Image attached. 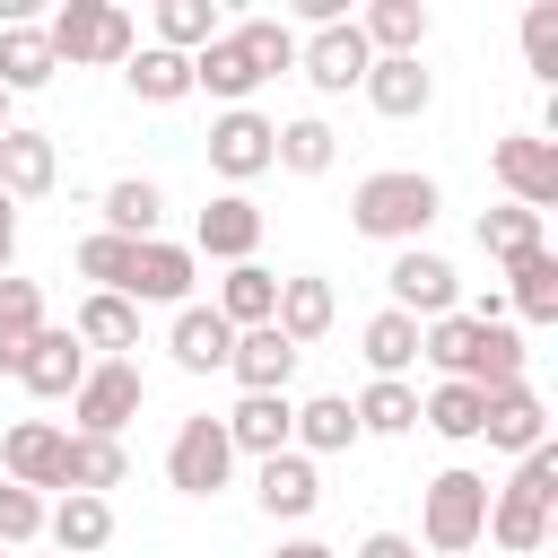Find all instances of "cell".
I'll use <instances>...</instances> for the list:
<instances>
[{
  "instance_id": "cell-1",
  "label": "cell",
  "mask_w": 558,
  "mask_h": 558,
  "mask_svg": "<svg viewBox=\"0 0 558 558\" xmlns=\"http://www.w3.org/2000/svg\"><path fill=\"white\" fill-rule=\"evenodd\" d=\"M436 209H445V192H436V174H418V166H375V174H357V192H349V227L366 235V244H427V227H436Z\"/></svg>"
},
{
  "instance_id": "cell-2",
  "label": "cell",
  "mask_w": 558,
  "mask_h": 558,
  "mask_svg": "<svg viewBox=\"0 0 558 558\" xmlns=\"http://www.w3.org/2000/svg\"><path fill=\"white\" fill-rule=\"evenodd\" d=\"M44 44H52V61L61 70H122L131 52H140V17L122 9V0H61L52 17H44Z\"/></svg>"
},
{
  "instance_id": "cell-3",
  "label": "cell",
  "mask_w": 558,
  "mask_h": 558,
  "mask_svg": "<svg viewBox=\"0 0 558 558\" xmlns=\"http://www.w3.org/2000/svg\"><path fill=\"white\" fill-rule=\"evenodd\" d=\"M488 471H471V462H445L427 488H418V541L436 549V558H462V549H480V523H488Z\"/></svg>"
},
{
  "instance_id": "cell-4",
  "label": "cell",
  "mask_w": 558,
  "mask_h": 558,
  "mask_svg": "<svg viewBox=\"0 0 558 558\" xmlns=\"http://www.w3.org/2000/svg\"><path fill=\"white\" fill-rule=\"evenodd\" d=\"M140 401H148V375H140V357H87V375H78V392H70V436H122L131 418H140Z\"/></svg>"
},
{
  "instance_id": "cell-5",
  "label": "cell",
  "mask_w": 558,
  "mask_h": 558,
  "mask_svg": "<svg viewBox=\"0 0 558 558\" xmlns=\"http://www.w3.org/2000/svg\"><path fill=\"white\" fill-rule=\"evenodd\" d=\"M384 305L410 314V323H436V314L462 305V270H453L436 244H401V253L384 262Z\"/></svg>"
},
{
  "instance_id": "cell-6",
  "label": "cell",
  "mask_w": 558,
  "mask_h": 558,
  "mask_svg": "<svg viewBox=\"0 0 558 558\" xmlns=\"http://www.w3.org/2000/svg\"><path fill=\"white\" fill-rule=\"evenodd\" d=\"M166 480H174V497H218V488L235 480V445H227L218 410L174 418V436H166Z\"/></svg>"
},
{
  "instance_id": "cell-7",
  "label": "cell",
  "mask_w": 558,
  "mask_h": 558,
  "mask_svg": "<svg viewBox=\"0 0 558 558\" xmlns=\"http://www.w3.org/2000/svg\"><path fill=\"white\" fill-rule=\"evenodd\" d=\"M270 140H279V122L270 113H253V105H235V113H209V174L227 183V192H244L253 174H270Z\"/></svg>"
},
{
  "instance_id": "cell-8",
  "label": "cell",
  "mask_w": 558,
  "mask_h": 558,
  "mask_svg": "<svg viewBox=\"0 0 558 558\" xmlns=\"http://www.w3.org/2000/svg\"><path fill=\"white\" fill-rule=\"evenodd\" d=\"M488 174L506 183L514 209H558V140L549 131H506L488 148Z\"/></svg>"
},
{
  "instance_id": "cell-9",
  "label": "cell",
  "mask_w": 558,
  "mask_h": 558,
  "mask_svg": "<svg viewBox=\"0 0 558 558\" xmlns=\"http://www.w3.org/2000/svg\"><path fill=\"white\" fill-rule=\"evenodd\" d=\"M61 462H70V427L61 418H9L0 427V480L17 488H61Z\"/></svg>"
},
{
  "instance_id": "cell-10",
  "label": "cell",
  "mask_w": 558,
  "mask_h": 558,
  "mask_svg": "<svg viewBox=\"0 0 558 558\" xmlns=\"http://www.w3.org/2000/svg\"><path fill=\"white\" fill-rule=\"evenodd\" d=\"M366 70H375V52H366V35H357L349 17L323 26V35H296V78H305L314 96H349Z\"/></svg>"
},
{
  "instance_id": "cell-11",
  "label": "cell",
  "mask_w": 558,
  "mask_h": 558,
  "mask_svg": "<svg viewBox=\"0 0 558 558\" xmlns=\"http://www.w3.org/2000/svg\"><path fill=\"white\" fill-rule=\"evenodd\" d=\"M262 262V209H253V192H209V209L192 218V262Z\"/></svg>"
},
{
  "instance_id": "cell-12",
  "label": "cell",
  "mask_w": 558,
  "mask_h": 558,
  "mask_svg": "<svg viewBox=\"0 0 558 558\" xmlns=\"http://www.w3.org/2000/svg\"><path fill=\"white\" fill-rule=\"evenodd\" d=\"M192 279H201L192 244L148 235V244H131V279H122V296H131V305H192Z\"/></svg>"
},
{
  "instance_id": "cell-13",
  "label": "cell",
  "mask_w": 558,
  "mask_h": 558,
  "mask_svg": "<svg viewBox=\"0 0 558 558\" xmlns=\"http://www.w3.org/2000/svg\"><path fill=\"white\" fill-rule=\"evenodd\" d=\"M480 436H488L497 453H514V462H523V453H541V445H549V401H541L532 384H497V392H488V410H480Z\"/></svg>"
},
{
  "instance_id": "cell-14",
  "label": "cell",
  "mask_w": 558,
  "mask_h": 558,
  "mask_svg": "<svg viewBox=\"0 0 558 558\" xmlns=\"http://www.w3.org/2000/svg\"><path fill=\"white\" fill-rule=\"evenodd\" d=\"M253 506L270 514V523H305L314 506H323V471L288 445V453H270V462H253Z\"/></svg>"
},
{
  "instance_id": "cell-15",
  "label": "cell",
  "mask_w": 558,
  "mask_h": 558,
  "mask_svg": "<svg viewBox=\"0 0 558 558\" xmlns=\"http://www.w3.org/2000/svg\"><path fill=\"white\" fill-rule=\"evenodd\" d=\"M44 541H52V558H96V549L113 541V497L61 488V497L44 506Z\"/></svg>"
},
{
  "instance_id": "cell-16",
  "label": "cell",
  "mask_w": 558,
  "mask_h": 558,
  "mask_svg": "<svg viewBox=\"0 0 558 558\" xmlns=\"http://www.w3.org/2000/svg\"><path fill=\"white\" fill-rule=\"evenodd\" d=\"M288 418H296V401H288V392H244L218 427H227L235 462H270V453H288Z\"/></svg>"
},
{
  "instance_id": "cell-17",
  "label": "cell",
  "mask_w": 558,
  "mask_h": 558,
  "mask_svg": "<svg viewBox=\"0 0 558 558\" xmlns=\"http://www.w3.org/2000/svg\"><path fill=\"white\" fill-rule=\"evenodd\" d=\"M52 183H61V148H52V131L9 122V131H0V192H9V201H44Z\"/></svg>"
},
{
  "instance_id": "cell-18",
  "label": "cell",
  "mask_w": 558,
  "mask_h": 558,
  "mask_svg": "<svg viewBox=\"0 0 558 558\" xmlns=\"http://www.w3.org/2000/svg\"><path fill=\"white\" fill-rule=\"evenodd\" d=\"M296 357H305V349H296L279 323H262V331H235V349H227V375H235L244 392H288Z\"/></svg>"
},
{
  "instance_id": "cell-19",
  "label": "cell",
  "mask_w": 558,
  "mask_h": 558,
  "mask_svg": "<svg viewBox=\"0 0 558 558\" xmlns=\"http://www.w3.org/2000/svg\"><path fill=\"white\" fill-rule=\"evenodd\" d=\"M78 375H87V349H78L70 331H52V323H44V331L26 340V357H17V384H26L35 401H70Z\"/></svg>"
},
{
  "instance_id": "cell-20",
  "label": "cell",
  "mask_w": 558,
  "mask_h": 558,
  "mask_svg": "<svg viewBox=\"0 0 558 558\" xmlns=\"http://www.w3.org/2000/svg\"><path fill=\"white\" fill-rule=\"evenodd\" d=\"M349 26L366 35L375 61H418V44H427V0H366Z\"/></svg>"
},
{
  "instance_id": "cell-21",
  "label": "cell",
  "mask_w": 558,
  "mask_h": 558,
  "mask_svg": "<svg viewBox=\"0 0 558 558\" xmlns=\"http://www.w3.org/2000/svg\"><path fill=\"white\" fill-rule=\"evenodd\" d=\"M70 340H78V349H96V357H131V349H140V305H131V296L87 288V296H78V314H70Z\"/></svg>"
},
{
  "instance_id": "cell-22",
  "label": "cell",
  "mask_w": 558,
  "mask_h": 558,
  "mask_svg": "<svg viewBox=\"0 0 558 558\" xmlns=\"http://www.w3.org/2000/svg\"><path fill=\"white\" fill-rule=\"evenodd\" d=\"M227 349H235V331H227L209 305H174V323H166V357H174L183 375H227Z\"/></svg>"
},
{
  "instance_id": "cell-23",
  "label": "cell",
  "mask_w": 558,
  "mask_h": 558,
  "mask_svg": "<svg viewBox=\"0 0 558 558\" xmlns=\"http://www.w3.org/2000/svg\"><path fill=\"white\" fill-rule=\"evenodd\" d=\"M288 445H296L305 462L349 453V445H357V410H349V392H305V401H296V418H288Z\"/></svg>"
},
{
  "instance_id": "cell-24",
  "label": "cell",
  "mask_w": 558,
  "mask_h": 558,
  "mask_svg": "<svg viewBox=\"0 0 558 558\" xmlns=\"http://www.w3.org/2000/svg\"><path fill=\"white\" fill-rule=\"evenodd\" d=\"M357 96H366L384 122H410V113L436 105V70H427V61H375V70L357 78Z\"/></svg>"
},
{
  "instance_id": "cell-25",
  "label": "cell",
  "mask_w": 558,
  "mask_h": 558,
  "mask_svg": "<svg viewBox=\"0 0 558 558\" xmlns=\"http://www.w3.org/2000/svg\"><path fill=\"white\" fill-rule=\"evenodd\" d=\"M209 314H218L227 331H262V323L279 314V270H262V262H235V270L218 279Z\"/></svg>"
},
{
  "instance_id": "cell-26",
  "label": "cell",
  "mask_w": 558,
  "mask_h": 558,
  "mask_svg": "<svg viewBox=\"0 0 558 558\" xmlns=\"http://www.w3.org/2000/svg\"><path fill=\"white\" fill-rule=\"evenodd\" d=\"M296 349H314L331 323H340V296H331V279L323 270H296V279H279V314H270Z\"/></svg>"
},
{
  "instance_id": "cell-27",
  "label": "cell",
  "mask_w": 558,
  "mask_h": 558,
  "mask_svg": "<svg viewBox=\"0 0 558 558\" xmlns=\"http://www.w3.org/2000/svg\"><path fill=\"white\" fill-rule=\"evenodd\" d=\"M357 357H366V375L410 384V366H418V323H410V314H392V305H375V314H366V331H357Z\"/></svg>"
},
{
  "instance_id": "cell-28",
  "label": "cell",
  "mask_w": 558,
  "mask_h": 558,
  "mask_svg": "<svg viewBox=\"0 0 558 558\" xmlns=\"http://www.w3.org/2000/svg\"><path fill=\"white\" fill-rule=\"evenodd\" d=\"M61 78V61H52V44H44V26L26 17V26H0V96H35V87H52Z\"/></svg>"
},
{
  "instance_id": "cell-29",
  "label": "cell",
  "mask_w": 558,
  "mask_h": 558,
  "mask_svg": "<svg viewBox=\"0 0 558 558\" xmlns=\"http://www.w3.org/2000/svg\"><path fill=\"white\" fill-rule=\"evenodd\" d=\"M227 44L244 52V70H253L262 87H270L279 70H296V26H288V17H270V9H262V17H235V26H227Z\"/></svg>"
},
{
  "instance_id": "cell-30",
  "label": "cell",
  "mask_w": 558,
  "mask_h": 558,
  "mask_svg": "<svg viewBox=\"0 0 558 558\" xmlns=\"http://www.w3.org/2000/svg\"><path fill=\"white\" fill-rule=\"evenodd\" d=\"M96 209H105V235H131V244H148V235H157V218H166V192H157L148 174H113Z\"/></svg>"
},
{
  "instance_id": "cell-31",
  "label": "cell",
  "mask_w": 558,
  "mask_h": 558,
  "mask_svg": "<svg viewBox=\"0 0 558 558\" xmlns=\"http://www.w3.org/2000/svg\"><path fill=\"white\" fill-rule=\"evenodd\" d=\"M253 87H262V78L244 70V52H235L227 35L192 52V96H218V113H235V105H253Z\"/></svg>"
},
{
  "instance_id": "cell-32",
  "label": "cell",
  "mask_w": 558,
  "mask_h": 558,
  "mask_svg": "<svg viewBox=\"0 0 558 558\" xmlns=\"http://www.w3.org/2000/svg\"><path fill=\"white\" fill-rule=\"evenodd\" d=\"M506 314H523V323H558V253H549V244L523 253V262H506Z\"/></svg>"
},
{
  "instance_id": "cell-33",
  "label": "cell",
  "mask_w": 558,
  "mask_h": 558,
  "mask_svg": "<svg viewBox=\"0 0 558 558\" xmlns=\"http://www.w3.org/2000/svg\"><path fill=\"white\" fill-rule=\"evenodd\" d=\"M480 541H497L506 558H541L549 549V506H523V497H488V523H480Z\"/></svg>"
},
{
  "instance_id": "cell-34",
  "label": "cell",
  "mask_w": 558,
  "mask_h": 558,
  "mask_svg": "<svg viewBox=\"0 0 558 558\" xmlns=\"http://www.w3.org/2000/svg\"><path fill=\"white\" fill-rule=\"evenodd\" d=\"M122 87H131L140 105H183V96H192V61H183V52H157V44H140V52L122 61Z\"/></svg>"
},
{
  "instance_id": "cell-35",
  "label": "cell",
  "mask_w": 558,
  "mask_h": 558,
  "mask_svg": "<svg viewBox=\"0 0 558 558\" xmlns=\"http://www.w3.org/2000/svg\"><path fill=\"white\" fill-rule=\"evenodd\" d=\"M331 157H340V131H331L323 113H296V122H279V140H270V166H288V174H331Z\"/></svg>"
},
{
  "instance_id": "cell-36",
  "label": "cell",
  "mask_w": 558,
  "mask_h": 558,
  "mask_svg": "<svg viewBox=\"0 0 558 558\" xmlns=\"http://www.w3.org/2000/svg\"><path fill=\"white\" fill-rule=\"evenodd\" d=\"M480 410H488L480 384H436V392H418V427H436L445 445H480Z\"/></svg>"
},
{
  "instance_id": "cell-37",
  "label": "cell",
  "mask_w": 558,
  "mask_h": 558,
  "mask_svg": "<svg viewBox=\"0 0 558 558\" xmlns=\"http://www.w3.org/2000/svg\"><path fill=\"white\" fill-rule=\"evenodd\" d=\"M44 331V288L35 279H0V375H17V357H26V340Z\"/></svg>"
},
{
  "instance_id": "cell-38",
  "label": "cell",
  "mask_w": 558,
  "mask_h": 558,
  "mask_svg": "<svg viewBox=\"0 0 558 558\" xmlns=\"http://www.w3.org/2000/svg\"><path fill=\"white\" fill-rule=\"evenodd\" d=\"M227 35V17H218V0H157V52H201V44H218Z\"/></svg>"
},
{
  "instance_id": "cell-39",
  "label": "cell",
  "mask_w": 558,
  "mask_h": 558,
  "mask_svg": "<svg viewBox=\"0 0 558 558\" xmlns=\"http://www.w3.org/2000/svg\"><path fill=\"white\" fill-rule=\"evenodd\" d=\"M122 471H131V453H122V436H70V462H61V488H87V497H105V488H122Z\"/></svg>"
},
{
  "instance_id": "cell-40",
  "label": "cell",
  "mask_w": 558,
  "mask_h": 558,
  "mask_svg": "<svg viewBox=\"0 0 558 558\" xmlns=\"http://www.w3.org/2000/svg\"><path fill=\"white\" fill-rule=\"evenodd\" d=\"M349 410H357V436H410V427H418V384H384V375H375Z\"/></svg>"
},
{
  "instance_id": "cell-41",
  "label": "cell",
  "mask_w": 558,
  "mask_h": 558,
  "mask_svg": "<svg viewBox=\"0 0 558 558\" xmlns=\"http://www.w3.org/2000/svg\"><path fill=\"white\" fill-rule=\"evenodd\" d=\"M480 253H488V262H523V253H541V209H514V201L480 209Z\"/></svg>"
},
{
  "instance_id": "cell-42",
  "label": "cell",
  "mask_w": 558,
  "mask_h": 558,
  "mask_svg": "<svg viewBox=\"0 0 558 558\" xmlns=\"http://www.w3.org/2000/svg\"><path fill=\"white\" fill-rule=\"evenodd\" d=\"M78 279L87 288H105V296H122V279H131V235H78Z\"/></svg>"
},
{
  "instance_id": "cell-43",
  "label": "cell",
  "mask_w": 558,
  "mask_h": 558,
  "mask_svg": "<svg viewBox=\"0 0 558 558\" xmlns=\"http://www.w3.org/2000/svg\"><path fill=\"white\" fill-rule=\"evenodd\" d=\"M523 70L541 87H558V0H532L523 9Z\"/></svg>"
},
{
  "instance_id": "cell-44",
  "label": "cell",
  "mask_w": 558,
  "mask_h": 558,
  "mask_svg": "<svg viewBox=\"0 0 558 558\" xmlns=\"http://www.w3.org/2000/svg\"><path fill=\"white\" fill-rule=\"evenodd\" d=\"M35 541H44V497L0 480V549H35Z\"/></svg>"
},
{
  "instance_id": "cell-45",
  "label": "cell",
  "mask_w": 558,
  "mask_h": 558,
  "mask_svg": "<svg viewBox=\"0 0 558 558\" xmlns=\"http://www.w3.org/2000/svg\"><path fill=\"white\" fill-rule=\"evenodd\" d=\"M506 497H523V506H558V445L523 453V462H514V480H506Z\"/></svg>"
},
{
  "instance_id": "cell-46",
  "label": "cell",
  "mask_w": 558,
  "mask_h": 558,
  "mask_svg": "<svg viewBox=\"0 0 558 558\" xmlns=\"http://www.w3.org/2000/svg\"><path fill=\"white\" fill-rule=\"evenodd\" d=\"M349 558H418V541H410V532H366Z\"/></svg>"
},
{
  "instance_id": "cell-47",
  "label": "cell",
  "mask_w": 558,
  "mask_h": 558,
  "mask_svg": "<svg viewBox=\"0 0 558 558\" xmlns=\"http://www.w3.org/2000/svg\"><path fill=\"white\" fill-rule=\"evenodd\" d=\"M270 558H340V549H331V541H314V532H296V541H279Z\"/></svg>"
},
{
  "instance_id": "cell-48",
  "label": "cell",
  "mask_w": 558,
  "mask_h": 558,
  "mask_svg": "<svg viewBox=\"0 0 558 558\" xmlns=\"http://www.w3.org/2000/svg\"><path fill=\"white\" fill-rule=\"evenodd\" d=\"M9 253H17V201L0 192V279H9Z\"/></svg>"
},
{
  "instance_id": "cell-49",
  "label": "cell",
  "mask_w": 558,
  "mask_h": 558,
  "mask_svg": "<svg viewBox=\"0 0 558 558\" xmlns=\"http://www.w3.org/2000/svg\"><path fill=\"white\" fill-rule=\"evenodd\" d=\"M0 131H9V96H0Z\"/></svg>"
},
{
  "instance_id": "cell-50",
  "label": "cell",
  "mask_w": 558,
  "mask_h": 558,
  "mask_svg": "<svg viewBox=\"0 0 558 558\" xmlns=\"http://www.w3.org/2000/svg\"><path fill=\"white\" fill-rule=\"evenodd\" d=\"M0 558H17V549H0Z\"/></svg>"
},
{
  "instance_id": "cell-51",
  "label": "cell",
  "mask_w": 558,
  "mask_h": 558,
  "mask_svg": "<svg viewBox=\"0 0 558 558\" xmlns=\"http://www.w3.org/2000/svg\"><path fill=\"white\" fill-rule=\"evenodd\" d=\"M17 558H35V549H17Z\"/></svg>"
}]
</instances>
